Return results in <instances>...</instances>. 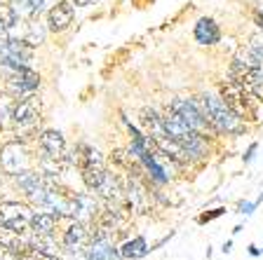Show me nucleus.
<instances>
[{
    "instance_id": "nucleus-1",
    "label": "nucleus",
    "mask_w": 263,
    "mask_h": 260,
    "mask_svg": "<svg viewBox=\"0 0 263 260\" xmlns=\"http://www.w3.org/2000/svg\"><path fill=\"white\" fill-rule=\"evenodd\" d=\"M197 103L202 108L204 117L209 119V125L214 127V131H221V134H233V136H240L247 131L245 119L230 108L226 98L221 94H214V92H204L197 96Z\"/></svg>"
},
{
    "instance_id": "nucleus-2",
    "label": "nucleus",
    "mask_w": 263,
    "mask_h": 260,
    "mask_svg": "<svg viewBox=\"0 0 263 260\" xmlns=\"http://www.w3.org/2000/svg\"><path fill=\"white\" fill-rule=\"evenodd\" d=\"M5 75V89L10 96H14L16 101L24 96L38 92L40 87V75L33 71L31 66H19V68H0Z\"/></svg>"
},
{
    "instance_id": "nucleus-3",
    "label": "nucleus",
    "mask_w": 263,
    "mask_h": 260,
    "mask_svg": "<svg viewBox=\"0 0 263 260\" xmlns=\"http://www.w3.org/2000/svg\"><path fill=\"white\" fill-rule=\"evenodd\" d=\"M31 218L33 211L31 206L19 204V202L5 199L0 202V228L14 234H24L31 230Z\"/></svg>"
},
{
    "instance_id": "nucleus-4",
    "label": "nucleus",
    "mask_w": 263,
    "mask_h": 260,
    "mask_svg": "<svg viewBox=\"0 0 263 260\" xmlns=\"http://www.w3.org/2000/svg\"><path fill=\"white\" fill-rule=\"evenodd\" d=\"M33 159L31 152H28L26 143L24 141H7L0 146V171L7 173V176H14V173L24 171V169H31Z\"/></svg>"
},
{
    "instance_id": "nucleus-5",
    "label": "nucleus",
    "mask_w": 263,
    "mask_h": 260,
    "mask_svg": "<svg viewBox=\"0 0 263 260\" xmlns=\"http://www.w3.org/2000/svg\"><path fill=\"white\" fill-rule=\"evenodd\" d=\"M33 61V45L26 40L3 35L0 38V68H19Z\"/></svg>"
},
{
    "instance_id": "nucleus-6",
    "label": "nucleus",
    "mask_w": 263,
    "mask_h": 260,
    "mask_svg": "<svg viewBox=\"0 0 263 260\" xmlns=\"http://www.w3.org/2000/svg\"><path fill=\"white\" fill-rule=\"evenodd\" d=\"M170 110H174L176 115H179L183 122H186L188 127H191L193 131H197V134H207V129H214L212 125H209V119L204 117L202 108H200V103H197V98H172L170 101Z\"/></svg>"
},
{
    "instance_id": "nucleus-7",
    "label": "nucleus",
    "mask_w": 263,
    "mask_h": 260,
    "mask_svg": "<svg viewBox=\"0 0 263 260\" xmlns=\"http://www.w3.org/2000/svg\"><path fill=\"white\" fill-rule=\"evenodd\" d=\"M40 122V98L38 96H24L14 103V110H12V125L19 134H26L33 131Z\"/></svg>"
},
{
    "instance_id": "nucleus-8",
    "label": "nucleus",
    "mask_w": 263,
    "mask_h": 260,
    "mask_svg": "<svg viewBox=\"0 0 263 260\" xmlns=\"http://www.w3.org/2000/svg\"><path fill=\"white\" fill-rule=\"evenodd\" d=\"M221 96L226 98V103H228L230 108L235 110L242 119L252 113V103H249V98H256L240 80H237V77H230V80H226L223 85H221Z\"/></svg>"
},
{
    "instance_id": "nucleus-9",
    "label": "nucleus",
    "mask_w": 263,
    "mask_h": 260,
    "mask_svg": "<svg viewBox=\"0 0 263 260\" xmlns=\"http://www.w3.org/2000/svg\"><path fill=\"white\" fill-rule=\"evenodd\" d=\"M38 150H40V159H52L59 162L66 155V138L61 131L57 129H45L38 136Z\"/></svg>"
},
{
    "instance_id": "nucleus-10",
    "label": "nucleus",
    "mask_w": 263,
    "mask_h": 260,
    "mask_svg": "<svg viewBox=\"0 0 263 260\" xmlns=\"http://www.w3.org/2000/svg\"><path fill=\"white\" fill-rule=\"evenodd\" d=\"M82 253L92 255V258H97V260H122L120 249H118V246L113 244V239L106 232H101V230H99L94 237H89V242Z\"/></svg>"
},
{
    "instance_id": "nucleus-11",
    "label": "nucleus",
    "mask_w": 263,
    "mask_h": 260,
    "mask_svg": "<svg viewBox=\"0 0 263 260\" xmlns=\"http://www.w3.org/2000/svg\"><path fill=\"white\" fill-rule=\"evenodd\" d=\"M89 242V232H87V225L80 221H73L68 228L64 230V234H61V249L68 251V253L78 255L85 251V246H87Z\"/></svg>"
},
{
    "instance_id": "nucleus-12",
    "label": "nucleus",
    "mask_w": 263,
    "mask_h": 260,
    "mask_svg": "<svg viewBox=\"0 0 263 260\" xmlns=\"http://www.w3.org/2000/svg\"><path fill=\"white\" fill-rule=\"evenodd\" d=\"M73 16H76L73 3H68V0H57L47 12V28L52 33H64L66 28L73 24Z\"/></svg>"
},
{
    "instance_id": "nucleus-13",
    "label": "nucleus",
    "mask_w": 263,
    "mask_h": 260,
    "mask_svg": "<svg viewBox=\"0 0 263 260\" xmlns=\"http://www.w3.org/2000/svg\"><path fill=\"white\" fill-rule=\"evenodd\" d=\"M99 213V204L97 199H94L92 195H87V192H78V195L71 197V209H68V216L73 218V221H80L87 225L89 221H94Z\"/></svg>"
},
{
    "instance_id": "nucleus-14",
    "label": "nucleus",
    "mask_w": 263,
    "mask_h": 260,
    "mask_svg": "<svg viewBox=\"0 0 263 260\" xmlns=\"http://www.w3.org/2000/svg\"><path fill=\"white\" fill-rule=\"evenodd\" d=\"M141 125L146 127V131H148V136L153 138V143L162 141V138H170V136H167V129H164L162 115H158L153 108H143L141 110Z\"/></svg>"
},
{
    "instance_id": "nucleus-15",
    "label": "nucleus",
    "mask_w": 263,
    "mask_h": 260,
    "mask_svg": "<svg viewBox=\"0 0 263 260\" xmlns=\"http://www.w3.org/2000/svg\"><path fill=\"white\" fill-rule=\"evenodd\" d=\"M195 40H197V45H216L221 40L219 24L214 22L212 16H202L195 24Z\"/></svg>"
},
{
    "instance_id": "nucleus-16",
    "label": "nucleus",
    "mask_w": 263,
    "mask_h": 260,
    "mask_svg": "<svg viewBox=\"0 0 263 260\" xmlns=\"http://www.w3.org/2000/svg\"><path fill=\"white\" fill-rule=\"evenodd\" d=\"M118 249H120L122 260H141V258H146V255L151 253V244L146 242L143 234H137V237L127 239L125 244L118 246Z\"/></svg>"
},
{
    "instance_id": "nucleus-17",
    "label": "nucleus",
    "mask_w": 263,
    "mask_h": 260,
    "mask_svg": "<svg viewBox=\"0 0 263 260\" xmlns=\"http://www.w3.org/2000/svg\"><path fill=\"white\" fill-rule=\"evenodd\" d=\"M12 178H14L16 188L22 190L26 197H33L40 188H43V176H40L38 171H33V169H24V171L14 173Z\"/></svg>"
},
{
    "instance_id": "nucleus-18",
    "label": "nucleus",
    "mask_w": 263,
    "mask_h": 260,
    "mask_svg": "<svg viewBox=\"0 0 263 260\" xmlns=\"http://www.w3.org/2000/svg\"><path fill=\"white\" fill-rule=\"evenodd\" d=\"M127 202H129V209L137 213H146L148 211V192L141 188L137 178H132L127 185Z\"/></svg>"
},
{
    "instance_id": "nucleus-19",
    "label": "nucleus",
    "mask_w": 263,
    "mask_h": 260,
    "mask_svg": "<svg viewBox=\"0 0 263 260\" xmlns=\"http://www.w3.org/2000/svg\"><path fill=\"white\" fill-rule=\"evenodd\" d=\"M57 221L59 216L49 211H33V218H31V232L33 234H54V228H57Z\"/></svg>"
},
{
    "instance_id": "nucleus-20",
    "label": "nucleus",
    "mask_w": 263,
    "mask_h": 260,
    "mask_svg": "<svg viewBox=\"0 0 263 260\" xmlns=\"http://www.w3.org/2000/svg\"><path fill=\"white\" fill-rule=\"evenodd\" d=\"M94 195H99L106 202H118L122 197V188H120V183H118V178H115L113 173H108V176L104 178V183L94 190Z\"/></svg>"
},
{
    "instance_id": "nucleus-21",
    "label": "nucleus",
    "mask_w": 263,
    "mask_h": 260,
    "mask_svg": "<svg viewBox=\"0 0 263 260\" xmlns=\"http://www.w3.org/2000/svg\"><path fill=\"white\" fill-rule=\"evenodd\" d=\"M0 24L12 33V28L19 24V12L14 10V5H7V3H0Z\"/></svg>"
},
{
    "instance_id": "nucleus-22",
    "label": "nucleus",
    "mask_w": 263,
    "mask_h": 260,
    "mask_svg": "<svg viewBox=\"0 0 263 260\" xmlns=\"http://www.w3.org/2000/svg\"><path fill=\"white\" fill-rule=\"evenodd\" d=\"M24 40H26L28 45H33V47L40 45L45 40V28H40L38 24H28V33L24 35Z\"/></svg>"
},
{
    "instance_id": "nucleus-23",
    "label": "nucleus",
    "mask_w": 263,
    "mask_h": 260,
    "mask_svg": "<svg viewBox=\"0 0 263 260\" xmlns=\"http://www.w3.org/2000/svg\"><path fill=\"white\" fill-rule=\"evenodd\" d=\"M14 96L5 94V96H0V125H3V119L10 117L12 119V110H14Z\"/></svg>"
},
{
    "instance_id": "nucleus-24",
    "label": "nucleus",
    "mask_w": 263,
    "mask_h": 260,
    "mask_svg": "<svg viewBox=\"0 0 263 260\" xmlns=\"http://www.w3.org/2000/svg\"><path fill=\"white\" fill-rule=\"evenodd\" d=\"M226 213V206H219V209H212V211H204L197 216V225H204V223H212L216 218H221Z\"/></svg>"
},
{
    "instance_id": "nucleus-25",
    "label": "nucleus",
    "mask_w": 263,
    "mask_h": 260,
    "mask_svg": "<svg viewBox=\"0 0 263 260\" xmlns=\"http://www.w3.org/2000/svg\"><path fill=\"white\" fill-rule=\"evenodd\" d=\"M254 211H256V202H249V199L237 202V213H242V216H252Z\"/></svg>"
},
{
    "instance_id": "nucleus-26",
    "label": "nucleus",
    "mask_w": 263,
    "mask_h": 260,
    "mask_svg": "<svg viewBox=\"0 0 263 260\" xmlns=\"http://www.w3.org/2000/svg\"><path fill=\"white\" fill-rule=\"evenodd\" d=\"M256 150H258V143H256V141H252V143H249V148L245 150V155H242V162H245V164L252 162V159L256 157Z\"/></svg>"
},
{
    "instance_id": "nucleus-27",
    "label": "nucleus",
    "mask_w": 263,
    "mask_h": 260,
    "mask_svg": "<svg viewBox=\"0 0 263 260\" xmlns=\"http://www.w3.org/2000/svg\"><path fill=\"white\" fill-rule=\"evenodd\" d=\"M249 49L254 52V56H256V64H258V68H261V73H263V45H252Z\"/></svg>"
},
{
    "instance_id": "nucleus-28",
    "label": "nucleus",
    "mask_w": 263,
    "mask_h": 260,
    "mask_svg": "<svg viewBox=\"0 0 263 260\" xmlns=\"http://www.w3.org/2000/svg\"><path fill=\"white\" fill-rule=\"evenodd\" d=\"M247 253L252 255V258H258V255H263V249H258L256 244H249L247 246Z\"/></svg>"
},
{
    "instance_id": "nucleus-29",
    "label": "nucleus",
    "mask_w": 263,
    "mask_h": 260,
    "mask_svg": "<svg viewBox=\"0 0 263 260\" xmlns=\"http://www.w3.org/2000/svg\"><path fill=\"white\" fill-rule=\"evenodd\" d=\"M76 7H89V5H97L99 0H71Z\"/></svg>"
},
{
    "instance_id": "nucleus-30",
    "label": "nucleus",
    "mask_w": 263,
    "mask_h": 260,
    "mask_svg": "<svg viewBox=\"0 0 263 260\" xmlns=\"http://www.w3.org/2000/svg\"><path fill=\"white\" fill-rule=\"evenodd\" d=\"M221 251H223V253L228 255L230 251H233V239H228V242H226V244H223V249H221Z\"/></svg>"
},
{
    "instance_id": "nucleus-31",
    "label": "nucleus",
    "mask_w": 263,
    "mask_h": 260,
    "mask_svg": "<svg viewBox=\"0 0 263 260\" xmlns=\"http://www.w3.org/2000/svg\"><path fill=\"white\" fill-rule=\"evenodd\" d=\"M3 35H10V31H7V28L0 24V38H3Z\"/></svg>"
},
{
    "instance_id": "nucleus-32",
    "label": "nucleus",
    "mask_w": 263,
    "mask_h": 260,
    "mask_svg": "<svg viewBox=\"0 0 263 260\" xmlns=\"http://www.w3.org/2000/svg\"><path fill=\"white\" fill-rule=\"evenodd\" d=\"M242 230H245V228H242V225H235V228H233V234H240Z\"/></svg>"
},
{
    "instance_id": "nucleus-33",
    "label": "nucleus",
    "mask_w": 263,
    "mask_h": 260,
    "mask_svg": "<svg viewBox=\"0 0 263 260\" xmlns=\"http://www.w3.org/2000/svg\"><path fill=\"white\" fill-rule=\"evenodd\" d=\"M256 22H258V28L263 31V16H261V14H256Z\"/></svg>"
},
{
    "instance_id": "nucleus-34",
    "label": "nucleus",
    "mask_w": 263,
    "mask_h": 260,
    "mask_svg": "<svg viewBox=\"0 0 263 260\" xmlns=\"http://www.w3.org/2000/svg\"><path fill=\"white\" fill-rule=\"evenodd\" d=\"M258 204H263V192H261V195L256 197V206H258Z\"/></svg>"
},
{
    "instance_id": "nucleus-35",
    "label": "nucleus",
    "mask_w": 263,
    "mask_h": 260,
    "mask_svg": "<svg viewBox=\"0 0 263 260\" xmlns=\"http://www.w3.org/2000/svg\"><path fill=\"white\" fill-rule=\"evenodd\" d=\"M0 188H3V173H0Z\"/></svg>"
},
{
    "instance_id": "nucleus-36",
    "label": "nucleus",
    "mask_w": 263,
    "mask_h": 260,
    "mask_svg": "<svg viewBox=\"0 0 263 260\" xmlns=\"http://www.w3.org/2000/svg\"><path fill=\"white\" fill-rule=\"evenodd\" d=\"M0 127H3V125H0Z\"/></svg>"
}]
</instances>
